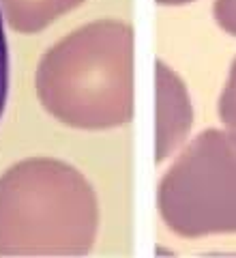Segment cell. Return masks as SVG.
Returning <instances> with one entry per match:
<instances>
[{"mask_svg": "<svg viewBox=\"0 0 236 258\" xmlns=\"http://www.w3.org/2000/svg\"><path fill=\"white\" fill-rule=\"evenodd\" d=\"M7 97H9V45H7L5 22L0 13V118L5 114Z\"/></svg>", "mask_w": 236, "mask_h": 258, "instance_id": "obj_1", "label": "cell"}, {"mask_svg": "<svg viewBox=\"0 0 236 258\" xmlns=\"http://www.w3.org/2000/svg\"><path fill=\"white\" fill-rule=\"evenodd\" d=\"M227 15H230V20L236 24V0H230V9H227Z\"/></svg>", "mask_w": 236, "mask_h": 258, "instance_id": "obj_2", "label": "cell"}, {"mask_svg": "<svg viewBox=\"0 0 236 258\" xmlns=\"http://www.w3.org/2000/svg\"><path fill=\"white\" fill-rule=\"evenodd\" d=\"M234 116H236V93H234Z\"/></svg>", "mask_w": 236, "mask_h": 258, "instance_id": "obj_3", "label": "cell"}]
</instances>
